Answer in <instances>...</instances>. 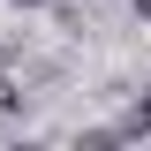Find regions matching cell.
Listing matches in <instances>:
<instances>
[{"label": "cell", "instance_id": "1", "mask_svg": "<svg viewBox=\"0 0 151 151\" xmlns=\"http://www.w3.org/2000/svg\"><path fill=\"white\" fill-rule=\"evenodd\" d=\"M121 129H129V136H151V98H144V106L129 113V121H121Z\"/></svg>", "mask_w": 151, "mask_h": 151}, {"label": "cell", "instance_id": "2", "mask_svg": "<svg viewBox=\"0 0 151 151\" xmlns=\"http://www.w3.org/2000/svg\"><path fill=\"white\" fill-rule=\"evenodd\" d=\"M136 15H151V0H136Z\"/></svg>", "mask_w": 151, "mask_h": 151}, {"label": "cell", "instance_id": "3", "mask_svg": "<svg viewBox=\"0 0 151 151\" xmlns=\"http://www.w3.org/2000/svg\"><path fill=\"white\" fill-rule=\"evenodd\" d=\"M23 8H30V0H23Z\"/></svg>", "mask_w": 151, "mask_h": 151}]
</instances>
